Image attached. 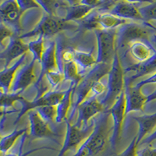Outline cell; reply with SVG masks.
<instances>
[{"label": "cell", "instance_id": "obj_21", "mask_svg": "<svg viewBox=\"0 0 156 156\" xmlns=\"http://www.w3.org/2000/svg\"><path fill=\"white\" fill-rule=\"evenodd\" d=\"M130 71H133L135 73L131 76H129V79L132 83L140 76L150 74L154 72L156 73V53L145 62H137L129 67H126V69H124V73Z\"/></svg>", "mask_w": 156, "mask_h": 156}, {"label": "cell", "instance_id": "obj_39", "mask_svg": "<svg viewBox=\"0 0 156 156\" xmlns=\"http://www.w3.org/2000/svg\"><path fill=\"white\" fill-rule=\"evenodd\" d=\"M75 49L73 48H63L62 52V58L64 63L69 62H73Z\"/></svg>", "mask_w": 156, "mask_h": 156}, {"label": "cell", "instance_id": "obj_25", "mask_svg": "<svg viewBox=\"0 0 156 156\" xmlns=\"http://www.w3.org/2000/svg\"><path fill=\"white\" fill-rule=\"evenodd\" d=\"M101 29L104 30H117V29L128 23V20L121 19L109 12H101L98 18Z\"/></svg>", "mask_w": 156, "mask_h": 156}, {"label": "cell", "instance_id": "obj_7", "mask_svg": "<svg viewBox=\"0 0 156 156\" xmlns=\"http://www.w3.org/2000/svg\"><path fill=\"white\" fill-rule=\"evenodd\" d=\"M65 122L66 124V135L62 147L57 156H65L66 152L71 150L77 151L83 142L88 138L94 127V122L92 119L90 124L81 128L77 127L74 124L72 125L67 119L65 120Z\"/></svg>", "mask_w": 156, "mask_h": 156}, {"label": "cell", "instance_id": "obj_23", "mask_svg": "<svg viewBox=\"0 0 156 156\" xmlns=\"http://www.w3.org/2000/svg\"><path fill=\"white\" fill-rule=\"evenodd\" d=\"M73 62L76 63L78 68V72L82 77L88 73L87 70L90 71L97 64L96 59L94 58L91 52H86L76 49H75Z\"/></svg>", "mask_w": 156, "mask_h": 156}, {"label": "cell", "instance_id": "obj_41", "mask_svg": "<svg viewBox=\"0 0 156 156\" xmlns=\"http://www.w3.org/2000/svg\"><path fill=\"white\" fill-rule=\"evenodd\" d=\"M148 83H156V73H154L152 76H149L148 78H147L145 80L140 81L138 83H136L135 86L139 87V88H141L143 86L148 84Z\"/></svg>", "mask_w": 156, "mask_h": 156}, {"label": "cell", "instance_id": "obj_18", "mask_svg": "<svg viewBox=\"0 0 156 156\" xmlns=\"http://www.w3.org/2000/svg\"><path fill=\"white\" fill-rule=\"evenodd\" d=\"M133 58L138 62H143L152 57L156 53V44L150 39L138 40L129 44L127 48Z\"/></svg>", "mask_w": 156, "mask_h": 156}, {"label": "cell", "instance_id": "obj_42", "mask_svg": "<svg viewBox=\"0 0 156 156\" xmlns=\"http://www.w3.org/2000/svg\"><path fill=\"white\" fill-rule=\"evenodd\" d=\"M156 140V129L155 130H154V132H152L151 134L148 135L147 137H145L144 140H142L141 144H151V142H153L154 140Z\"/></svg>", "mask_w": 156, "mask_h": 156}, {"label": "cell", "instance_id": "obj_11", "mask_svg": "<svg viewBox=\"0 0 156 156\" xmlns=\"http://www.w3.org/2000/svg\"><path fill=\"white\" fill-rule=\"evenodd\" d=\"M125 108H126V100H125V92L123 90L113 105L109 108L110 115H112L113 120V125L112 127V133L108 138V141L112 149L115 148V146L119 140L122 122L124 120V117L126 116Z\"/></svg>", "mask_w": 156, "mask_h": 156}, {"label": "cell", "instance_id": "obj_5", "mask_svg": "<svg viewBox=\"0 0 156 156\" xmlns=\"http://www.w3.org/2000/svg\"><path fill=\"white\" fill-rule=\"evenodd\" d=\"M68 22L64 21L63 18L58 16H53L44 13L40 21L35 25V27L30 31L24 33L20 36V38L33 37L42 36L44 38L50 37L58 34L61 30L66 29H71L72 26L68 25Z\"/></svg>", "mask_w": 156, "mask_h": 156}, {"label": "cell", "instance_id": "obj_35", "mask_svg": "<svg viewBox=\"0 0 156 156\" xmlns=\"http://www.w3.org/2000/svg\"><path fill=\"white\" fill-rule=\"evenodd\" d=\"M138 147V144H136V135L124 151H122V152L116 154V155L115 156H136V153H137V151H138V150H137Z\"/></svg>", "mask_w": 156, "mask_h": 156}, {"label": "cell", "instance_id": "obj_22", "mask_svg": "<svg viewBox=\"0 0 156 156\" xmlns=\"http://www.w3.org/2000/svg\"><path fill=\"white\" fill-rule=\"evenodd\" d=\"M134 120L139 126L138 133L136 134V144L140 145L146 135L153 131L156 126V112L151 115H144L140 116H134Z\"/></svg>", "mask_w": 156, "mask_h": 156}, {"label": "cell", "instance_id": "obj_26", "mask_svg": "<svg viewBox=\"0 0 156 156\" xmlns=\"http://www.w3.org/2000/svg\"><path fill=\"white\" fill-rule=\"evenodd\" d=\"M29 131V128H23V129H16L12 133L2 136L0 141V149L2 154H6L9 150H11L17 141L20 136H22L24 133Z\"/></svg>", "mask_w": 156, "mask_h": 156}, {"label": "cell", "instance_id": "obj_38", "mask_svg": "<svg viewBox=\"0 0 156 156\" xmlns=\"http://www.w3.org/2000/svg\"><path fill=\"white\" fill-rule=\"evenodd\" d=\"M0 34H1V45L3 44L5 39L11 38V37L16 36L15 32L12 29L8 27L7 26H5L2 22H1V26H0Z\"/></svg>", "mask_w": 156, "mask_h": 156}, {"label": "cell", "instance_id": "obj_24", "mask_svg": "<svg viewBox=\"0 0 156 156\" xmlns=\"http://www.w3.org/2000/svg\"><path fill=\"white\" fill-rule=\"evenodd\" d=\"M73 88H74V85L70 83L69 87L66 89V91L64 94L63 98L56 106L55 122L57 123H60L62 121H65L67 119V115L69 114L71 103H72V93H73Z\"/></svg>", "mask_w": 156, "mask_h": 156}, {"label": "cell", "instance_id": "obj_33", "mask_svg": "<svg viewBox=\"0 0 156 156\" xmlns=\"http://www.w3.org/2000/svg\"><path fill=\"white\" fill-rule=\"evenodd\" d=\"M41 117V119L44 120L49 125L53 124L54 121L55 122V117H56V106H41L35 108Z\"/></svg>", "mask_w": 156, "mask_h": 156}, {"label": "cell", "instance_id": "obj_1", "mask_svg": "<svg viewBox=\"0 0 156 156\" xmlns=\"http://www.w3.org/2000/svg\"><path fill=\"white\" fill-rule=\"evenodd\" d=\"M109 115V109H108L104 110L93 118L94 127L92 133L72 156H95L105 149L107 140L109 138L108 129Z\"/></svg>", "mask_w": 156, "mask_h": 156}, {"label": "cell", "instance_id": "obj_29", "mask_svg": "<svg viewBox=\"0 0 156 156\" xmlns=\"http://www.w3.org/2000/svg\"><path fill=\"white\" fill-rule=\"evenodd\" d=\"M40 7L42 8L45 13L50 16H58L57 11L61 8H65L69 5V1H36Z\"/></svg>", "mask_w": 156, "mask_h": 156}, {"label": "cell", "instance_id": "obj_20", "mask_svg": "<svg viewBox=\"0 0 156 156\" xmlns=\"http://www.w3.org/2000/svg\"><path fill=\"white\" fill-rule=\"evenodd\" d=\"M69 5L64 8L66 11V15L63 17L64 21H80L86 17L90 12H92L94 8L83 5L80 1H69Z\"/></svg>", "mask_w": 156, "mask_h": 156}, {"label": "cell", "instance_id": "obj_30", "mask_svg": "<svg viewBox=\"0 0 156 156\" xmlns=\"http://www.w3.org/2000/svg\"><path fill=\"white\" fill-rule=\"evenodd\" d=\"M27 44H28L29 51L33 55V58L36 59L38 63H41L44 50V37L42 36H39L35 40L30 41Z\"/></svg>", "mask_w": 156, "mask_h": 156}, {"label": "cell", "instance_id": "obj_40", "mask_svg": "<svg viewBox=\"0 0 156 156\" xmlns=\"http://www.w3.org/2000/svg\"><path fill=\"white\" fill-rule=\"evenodd\" d=\"M136 156H156V147L147 146L137 151Z\"/></svg>", "mask_w": 156, "mask_h": 156}, {"label": "cell", "instance_id": "obj_44", "mask_svg": "<svg viewBox=\"0 0 156 156\" xmlns=\"http://www.w3.org/2000/svg\"><path fill=\"white\" fill-rule=\"evenodd\" d=\"M143 23H144V24L146 25V26H147L148 27H150V28L151 29V30H154V32L156 34V27H154V26H153L152 24H151V23H148V22H143Z\"/></svg>", "mask_w": 156, "mask_h": 156}, {"label": "cell", "instance_id": "obj_32", "mask_svg": "<svg viewBox=\"0 0 156 156\" xmlns=\"http://www.w3.org/2000/svg\"><path fill=\"white\" fill-rule=\"evenodd\" d=\"M138 8L144 22L150 23L151 20H156V1H150Z\"/></svg>", "mask_w": 156, "mask_h": 156}, {"label": "cell", "instance_id": "obj_17", "mask_svg": "<svg viewBox=\"0 0 156 156\" xmlns=\"http://www.w3.org/2000/svg\"><path fill=\"white\" fill-rule=\"evenodd\" d=\"M29 51L28 44H24L17 36L9 38V44L5 45V48L1 51L0 58L4 63L3 69L8 68L12 60L19 58Z\"/></svg>", "mask_w": 156, "mask_h": 156}, {"label": "cell", "instance_id": "obj_4", "mask_svg": "<svg viewBox=\"0 0 156 156\" xmlns=\"http://www.w3.org/2000/svg\"><path fill=\"white\" fill-rule=\"evenodd\" d=\"M124 69L120 63L118 52H115L111 69L108 73L107 90L104 97L99 100L104 109L108 110L113 105L124 89Z\"/></svg>", "mask_w": 156, "mask_h": 156}, {"label": "cell", "instance_id": "obj_27", "mask_svg": "<svg viewBox=\"0 0 156 156\" xmlns=\"http://www.w3.org/2000/svg\"><path fill=\"white\" fill-rule=\"evenodd\" d=\"M24 99V98L22 97L20 93H5L2 92L1 90V108H2V112H5V114L10 113V112H20L19 110L10 109L12 107H13V104L15 101H18L19 102Z\"/></svg>", "mask_w": 156, "mask_h": 156}, {"label": "cell", "instance_id": "obj_10", "mask_svg": "<svg viewBox=\"0 0 156 156\" xmlns=\"http://www.w3.org/2000/svg\"><path fill=\"white\" fill-rule=\"evenodd\" d=\"M29 120V134L28 136L31 138V140L35 139L48 138L52 141L58 144L55 137L60 135L55 133L51 129L50 125L41 119L36 110H30L27 112Z\"/></svg>", "mask_w": 156, "mask_h": 156}, {"label": "cell", "instance_id": "obj_13", "mask_svg": "<svg viewBox=\"0 0 156 156\" xmlns=\"http://www.w3.org/2000/svg\"><path fill=\"white\" fill-rule=\"evenodd\" d=\"M104 110V107L98 98L88 96L78 107V117L74 125L79 128L87 126L89 119L94 118Z\"/></svg>", "mask_w": 156, "mask_h": 156}, {"label": "cell", "instance_id": "obj_43", "mask_svg": "<svg viewBox=\"0 0 156 156\" xmlns=\"http://www.w3.org/2000/svg\"><path fill=\"white\" fill-rule=\"evenodd\" d=\"M154 100H156V89L154 92H152L151 94L147 96V103L150 102L151 101H154Z\"/></svg>", "mask_w": 156, "mask_h": 156}, {"label": "cell", "instance_id": "obj_19", "mask_svg": "<svg viewBox=\"0 0 156 156\" xmlns=\"http://www.w3.org/2000/svg\"><path fill=\"white\" fill-rule=\"evenodd\" d=\"M27 55V53L24 54L21 57H20L12 66L1 70V73H0V86H1V90L2 92L5 93V94L9 93L11 86H12L13 80H14V78L16 76L18 69H19L20 66L24 62Z\"/></svg>", "mask_w": 156, "mask_h": 156}, {"label": "cell", "instance_id": "obj_36", "mask_svg": "<svg viewBox=\"0 0 156 156\" xmlns=\"http://www.w3.org/2000/svg\"><path fill=\"white\" fill-rule=\"evenodd\" d=\"M107 90V83H104L102 80H98L93 85L91 90L88 96H94L98 98L102 94H105Z\"/></svg>", "mask_w": 156, "mask_h": 156}, {"label": "cell", "instance_id": "obj_9", "mask_svg": "<svg viewBox=\"0 0 156 156\" xmlns=\"http://www.w3.org/2000/svg\"><path fill=\"white\" fill-rule=\"evenodd\" d=\"M23 12L20 10L17 1L8 0L3 1L0 3V15H1V22L12 29L15 32L16 36L20 37L21 35L22 31L21 24H20V17Z\"/></svg>", "mask_w": 156, "mask_h": 156}, {"label": "cell", "instance_id": "obj_34", "mask_svg": "<svg viewBox=\"0 0 156 156\" xmlns=\"http://www.w3.org/2000/svg\"><path fill=\"white\" fill-rule=\"evenodd\" d=\"M45 78H46L47 81L51 85V88L55 89L58 87L61 82H63L64 76L63 73H62L58 70H56L47 73L45 74Z\"/></svg>", "mask_w": 156, "mask_h": 156}, {"label": "cell", "instance_id": "obj_16", "mask_svg": "<svg viewBox=\"0 0 156 156\" xmlns=\"http://www.w3.org/2000/svg\"><path fill=\"white\" fill-rule=\"evenodd\" d=\"M41 72L37 76V81L45 77L48 72L58 70L56 58V41L51 39L44 38V50L41 62Z\"/></svg>", "mask_w": 156, "mask_h": 156}, {"label": "cell", "instance_id": "obj_28", "mask_svg": "<svg viewBox=\"0 0 156 156\" xmlns=\"http://www.w3.org/2000/svg\"><path fill=\"white\" fill-rule=\"evenodd\" d=\"M63 82L69 81L70 83L76 87L82 80V76L78 72V68L74 62H69L64 63L63 66Z\"/></svg>", "mask_w": 156, "mask_h": 156}, {"label": "cell", "instance_id": "obj_3", "mask_svg": "<svg viewBox=\"0 0 156 156\" xmlns=\"http://www.w3.org/2000/svg\"><path fill=\"white\" fill-rule=\"evenodd\" d=\"M156 34L154 30L146 26L143 22H128L117 29L115 37V50H126L131 43L142 39L154 41Z\"/></svg>", "mask_w": 156, "mask_h": 156}, {"label": "cell", "instance_id": "obj_8", "mask_svg": "<svg viewBox=\"0 0 156 156\" xmlns=\"http://www.w3.org/2000/svg\"><path fill=\"white\" fill-rule=\"evenodd\" d=\"M66 90H51L46 93L45 94L41 97L38 99H34L33 101H30L24 98L20 101L22 105L21 109L20 110L16 119L15 121L14 124H16L22 116L29 111L35 108H39L41 106H57L58 103L60 102L62 98H63L64 94L66 93Z\"/></svg>", "mask_w": 156, "mask_h": 156}, {"label": "cell", "instance_id": "obj_2", "mask_svg": "<svg viewBox=\"0 0 156 156\" xmlns=\"http://www.w3.org/2000/svg\"><path fill=\"white\" fill-rule=\"evenodd\" d=\"M112 65L97 63L88 73L82 78L78 85L73 88L72 93V103L68 114L67 119L71 122L77 111L79 105L88 97L93 85L98 80H101L105 75H108Z\"/></svg>", "mask_w": 156, "mask_h": 156}, {"label": "cell", "instance_id": "obj_37", "mask_svg": "<svg viewBox=\"0 0 156 156\" xmlns=\"http://www.w3.org/2000/svg\"><path fill=\"white\" fill-rule=\"evenodd\" d=\"M17 3L20 9L23 12L28 9H37L40 7V5L36 1H32V0H17Z\"/></svg>", "mask_w": 156, "mask_h": 156}, {"label": "cell", "instance_id": "obj_31", "mask_svg": "<svg viewBox=\"0 0 156 156\" xmlns=\"http://www.w3.org/2000/svg\"><path fill=\"white\" fill-rule=\"evenodd\" d=\"M101 12L98 10V9H94L92 12H90L86 17L83 18L80 21V24L82 27L87 30H97L101 29L99 23H98V18Z\"/></svg>", "mask_w": 156, "mask_h": 156}, {"label": "cell", "instance_id": "obj_14", "mask_svg": "<svg viewBox=\"0 0 156 156\" xmlns=\"http://www.w3.org/2000/svg\"><path fill=\"white\" fill-rule=\"evenodd\" d=\"M132 82L129 76H125L124 92L126 100L125 115L133 111H142L143 107L147 104V96H144L140 91V89L136 86H131Z\"/></svg>", "mask_w": 156, "mask_h": 156}, {"label": "cell", "instance_id": "obj_12", "mask_svg": "<svg viewBox=\"0 0 156 156\" xmlns=\"http://www.w3.org/2000/svg\"><path fill=\"white\" fill-rule=\"evenodd\" d=\"M36 62V59L33 58L30 62L22 66L17 71L9 92L22 94L29 86L36 83L37 79L34 75V65Z\"/></svg>", "mask_w": 156, "mask_h": 156}, {"label": "cell", "instance_id": "obj_6", "mask_svg": "<svg viewBox=\"0 0 156 156\" xmlns=\"http://www.w3.org/2000/svg\"><path fill=\"white\" fill-rule=\"evenodd\" d=\"M97 39V63L112 65L115 50V37L117 30H94Z\"/></svg>", "mask_w": 156, "mask_h": 156}, {"label": "cell", "instance_id": "obj_15", "mask_svg": "<svg viewBox=\"0 0 156 156\" xmlns=\"http://www.w3.org/2000/svg\"><path fill=\"white\" fill-rule=\"evenodd\" d=\"M147 2H140V1H136V2L116 1L113 7L108 12L121 19L142 23L144 22V20L139 12L138 8Z\"/></svg>", "mask_w": 156, "mask_h": 156}]
</instances>
